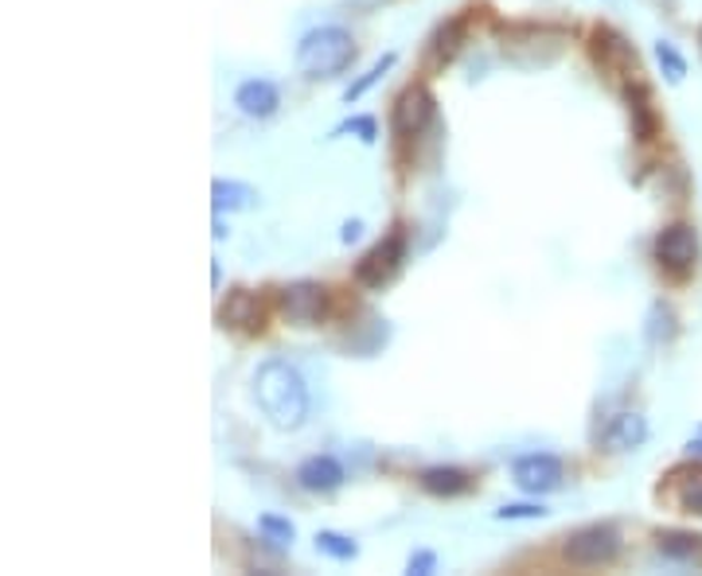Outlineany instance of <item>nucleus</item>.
<instances>
[{
    "mask_svg": "<svg viewBox=\"0 0 702 576\" xmlns=\"http://www.w3.org/2000/svg\"><path fill=\"white\" fill-rule=\"evenodd\" d=\"M254 397L265 421L281 433H297L309 421V386H304L301 371L289 366L285 358H270V363L258 366Z\"/></svg>",
    "mask_w": 702,
    "mask_h": 576,
    "instance_id": "f257e3e1",
    "label": "nucleus"
},
{
    "mask_svg": "<svg viewBox=\"0 0 702 576\" xmlns=\"http://www.w3.org/2000/svg\"><path fill=\"white\" fill-rule=\"evenodd\" d=\"M351 59H355V40H351L348 28L324 24V28H312L309 36H301L293 63L304 79H335V74L348 71Z\"/></svg>",
    "mask_w": 702,
    "mask_h": 576,
    "instance_id": "f03ea898",
    "label": "nucleus"
},
{
    "mask_svg": "<svg viewBox=\"0 0 702 576\" xmlns=\"http://www.w3.org/2000/svg\"><path fill=\"white\" fill-rule=\"evenodd\" d=\"M562 553H566L570 565H582V568L609 565V560H616V553H621V534H616V526H609V522H593V526L574 529V534L566 537V545H562Z\"/></svg>",
    "mask_w": 702,
    "mask_h": 576,
    "instance_id": "7ed1b4c3",
    "label": "nucleus"
},
{
    "mask_svg": "<svg viewBox=\"0 0 702 576\" xmlns=\"http://www.w3.org/2000/svg\"><path fill=\"white\" fill-rule=\"evenodd\" d=\"M402 261H407V234L394 230V234H387L383 242L363 253L360 265H355V281L363 289H383V284H391L399 276Z\"/></svg>",
    "mask_w": 702,
    "mask_h": 576,
    "instance_id": "20e7f679",
    "label": "nucleus"
},
{
    "mask_svg": "<svg viewBox=\"0 0 702 576\" xmlns=\"http://www.w3.org/2000/svg\"><path fill=\"white\" fill-rule=\"evenodd\" d=\"M278 309L293 327H317L328 316V289L317 281H293L278 293Z\"/></svg>",
    "mask_w": 702,
    "mask_h": 576,
    "instance_id": "39448f33",
    "label": "nucleus"
},
{
    "mask_svg": "<svg viewBox=\"0 0 702 576\" xmlns=\"http://www.w3.org/2000/svg\"><path fill=\"white\" fill-rule=\"evenodd\" d=\"M511 479L526 495H551L566 479V464L559 456H551V452H526V456H519L511 464Z\"/></svg>",
    "mask_w": 702,
    "mask_h": 576,
    "instance_id": "423d86ee",
    "label": "nucleus"
},
{
    "mask_svg": "<svg viewBox=\"0 0 702 576\" xmlns=\"http://www.w3.org/2000/svg\"><path fill=\"white\" fill-rule=\"evenodd\" d=\"M655 261H660L663 273L686 276L699 265V234L691 226H683V222L660 230V238H655Z\"/></svg>",
    "mask_w": 702,
    "mask_h": 576,
    "instance_id": "0eeeda50",
    "label": "nucleus"
},
{
    "mask_svg": "<svg viewBox=\"0 0 702 576\" xmlns=\"http://www.w3.org/2000/svg\"><path fill=\"white\" fill-rule=\"evenodd\" d=\"M433 121V98L425 87H410L399 94V102H394L391 110V133L399 144H410L414 137L425 133V125Z\"/></svg>",
    "mask_w": 702,
    "mask_h": 576,
    "instance_id": "6e6552de",
    "label": "nucleus"
},
{
    "mask_svg": "<svg viewBox=\"0 0 702 576\" xmlns=\"http://www.w3.org/2000/svg\"><path fill=\"white\" fill-rule=\"evenodd\" d=\"M660 495L671 498V503H675L683 514H699L702 518V467L699 464L675 467V472L663 479Z\"/></svg>",
    "mask_w": 702,
    "mask_h": 576,
    "instance_id": "1a4fd4ad",
    "label": "nucleus"
},
{
    "mask_svg": "<svg viewBox=\"0 0 702 576\" xmlns=\"http://www.w3.org/2000/svg\"><path fill=\"white\" fill-rule=\"evenodd\" d=\"M343 479H348V472L335 456H309L297 464V483L312 495H332L335 487H343Z\"/></svg>",
    "mask_w": 702,
    "mask_h": 576,
    "instance_id": "9d476101",
    "label": "nucleus"
},
{
    "mask_svg": "<svg viewBox=\"0 0 702 576\" xmlns=\"http://www.w3.org/2000/svg\"><path fill=\"white\" fill-rule=\"evenodd\" d=\"M234 105H239L247 118H273L281 105V94L270 79H250L234 90Z\"/></svg>",
    "mask_w": 702,
    "mask_h": 576,
    "instance_id": "9b49d317",
    "label": "nucleus"
},
{
    "mask_svg": "<svg viewBox=\"0 0 702 576\" xmlns=\"http://www.w3.org/2000/svg\"><path fill=\"white\" fill-rule=\"evenodd\" d=\"M219 320H223L227 327H239V332H262L265 327V312L262 304H258L254 293H247V289H239V293L227 296L223 312H219Z\"/></svg>",
    "mask_w": 702,
    "mask_h": 576,
    "instance_id": "f8f14e48",
    "label": "nucleus"
},
{
    "mask_svg": "<svg viewBox=\"0 0 702 576\" xmlns=\"http://www.w3.org/2000/svg\"><path fill=\"white\" fill-rule=\"evenodd\" d=\"M418 487L433 498H457V495H469L472 491V475L461 472V467L438 464V467H425V472L418 475Z\"/></svg>",
    "mask_w": 702,
    "mask_h": 576,
    "instance_id": "ddd939ff",
    "label": "nucleus"
},
{
    "mask_svg": "<svg viewBox=\"0 0 702 576\" xmlns=\"http://www.w3.org/2000/svg\"><path fill=\"white\" fill-rule=\"evenodd\" d=\"M648 441V421L640 413H621V417L609 421L605 428V448L609 452H632Z\"/></svg>",
    "mask_w": 702,
    "mask_h": 576,
    "instance_id": "4468645a",
    "label": "nucleus"
},
{
    "mask_svg": "<svg viewBox=\"0 0 702 576\" xmlns=\"http://www.w3.org/2000/svg\"><path fill=\"white\" fill-rule=\"evenodd\" d=\"M254 203H258V191L250 188V183H239V180H215L211 183V206H215V214L250 211Z\"/></svg>",
    "mask_w": 702,
    "mask_h": 576,
    "instance_id": "2eb2a0df",
    "label": "nucleus"
},
{
    "mask_svg": "<svg viewBox=\"0 0 702 576\" xmlns=\"http://www.w3.org/2000/svg\"><path fill=\"white\" fill-rule=\"evenodd\" d=\"M655 542H660L663 557H671V560H694V557H702V537L699 534H683V529H663Z\"/></svg>",
    "mask_w": 702,
    "mask_h": 576,
    "instance_id": "dca6fc26",
    "label": "nucleus"
},
{
    "mask_svg": "<svg viewBox=\"0 0 702 576\" xmlns=\"http://www.w3.org/2000/svg\"><path fill=\"white\" fill-rule=\"evenodd\" d=\"M624 98H629V113H632V137H636V141H648L655 129V113H652V102H648V90L629 87Z\"/></svg>",
    "mask_w": 702,
    "mask_h": 576,
    "instance_id": "f3484780",
    "label": "nucleus"
},
{
    "mask_svg": "<svg viewBox=\"0 0 702 576\" xmlns=\"http://www.w3.org/2000/svg\"><path fill=\"white\" fill-rule=\"evenodd\" d=\"M317 549L324 553V557H332V560H355V557H360V545H355V537L335 534V529H320Z\"/></svg>",
    "mask_w": 702,
    "mask_h": 576,
    "instance_id": "a211bd4d",
    "label": "nucleus"
},
{
    "mask_svg": "<svg viewBox=\"0 0 702 576\" xmlns=\"http://www.w3.org/2000/svg\"><path fill=\"white\" fill-rule=\"evenodd\" d=\"M655 63H660V71L668 74L671 87H679V82L686 79V59L679 55V48L671 40H655Z\"/></svg>",
    "mask_w": 702,
    "mask_h": 576,
    "instance_id": "6ab92c4d",
    "label": "nucleus"
},
{
    "mask_svg": "<svg viewBox=\"0 0 702 576\" xmlns=\"http://www.w3.org/2000/svg\"><path fill=\"white\" fill-rule=\"evenodd\" d=\"M461 40H464V20H449V24H441L438 40H433V59H438V63H449V59L461 51Z\"/></svg>",
    "mask_w": 702,
    "mask_h": 576,
    "instance_id": "aec40b11",
    "label": "nucleus"
},
{
    "mask_svg": "<svg viewBox=\"0 0 702 576\" xmlns=\"http://www.w3.org/2000/svg\"><path fill=\"white\" fill-rule=\"evenodd\" d=\"M394 63H399V55H394V51H387V55H383V59H379V63H375V67H371V71H368V74H363V79H360V82H351V87H348V90H343V102H348V105H351V102H360V98H363V94H368V90H371V87H375V82H379V79H383V74H387V71H391V67H394Z\"/></svg>",
    "mask_w": 702,
    "mask_h": 576,
    "instance_id": "412c9836",
    "label": "nucleus"
},
{
    "mask_svg": "<svg viewBox=\"0 0 702 576\" xmlns=\"http://www.w3.org/2000/svg\"><path fill=\"white\" fill-rule=\"evenodd\" d=\"M258 529H262V534L270 537V542H278V545H293V537H297L293 522L278 518V514H262V518H258Z\"/></svg>",
    "mask_w": 702,
    "mask_h": 576,
    "instance_id": "4be33fe9",
    "label": "nucleus"
},
{
    "mask_svg": "<svg viewBox=\"0 0 702 576\" xmlns=\"http://www.w3.org/2000/svg\"><path fill=\"white\" fill-rule=\"evenodd\" d=\"M546 506L543 503H503L500 511H495V518L500 522H526V518H546Z\"/></svg>",
    "mask_w": 702,
    "mask_h": 576,
    "instance_id": "5701e85b",
    "label": "nucleus"
},
{
    "mask_svg": "<svg viewBox=\"0 0 702 576\" xmlns=\"http://www.w3.org/2000/svg\"><path fill=\"white\" fill-rule=\"evenodd\" d=\"M343 133H355L363 144H375V141H379V125H375V118H351V121H343L340 129H332V137H343Z\"/></svg>",
    "mask_w": 702,
    "mask_h": 576,
    "instance_id": "b1692460",
    "label": "nucleus"
},
{
    "mask_svg": "<svg viewBox=\"0 0 702 576\" xmlns=\"http://www.w3.org/2000/svg\"><path fill=\"white\" fill-rule=\"evenodd\" d=\"M648 335H652L655 343L671 340V335H675V316H671L668 304H655V309H652V324H648Z\"/></svg>",
    "mask_w": 702,
    "mask_h": 576,
    "instance_id": "393cba45",
    "label": "nucleus"
},
{
    "mask_svg": "<svg viewBox=\"0 0 702 576\" xmlns=\"http://www.w3.org/2000/svg\"><path fill=\"white\" fill-rule=\"evenodd\" d=\"M407 568H410V573H418V576H430L433 568H438V553H433V549H418V553H410Z\"/></svg>",
    "mask_w": 702,
    "mask_h": 576,
    "instance_id": "a878e982",
    "label": "nucleus"
},
{
    "mask_svg": "<svg viewBox=\"0 0 702 576\" xmlns=\"http://www.w3.org/2000/svg\"><path fill=\"white\" fill-rule=\"evenodd\" d=\"M363 234V222H348V226H343V242H355V238H360Z\"/></svg>",
    "mask_w": 702,
    "mask_h": 576,
    "instance_id": "bb28decb",
    "label": "nucleus"
},
{
    "mask_svg": "<svg viewBox=\"0 0 702 576\" xmlns=\"http://www.w3.org/2000/svg\"><path fill=\"white\" fill-rule=\"evenodd\" d=\"M686 452H691V456H702V433H699V436H691V441H686Z\"/></svg>",
    "mask_w": 702,
    "mask_h": 576,
    "instance_id": "cd10ccee",
    "label": "nucleus"
},
{
    "mask_svg": "<svg viewBox=\"0 0 702 576\" xmlns=\"http://www.w3.org/2000/svg\"><path fill=\"white\" fill-rule=\"evenodd\" d=\"M699 43H702V28H699Z\"/></svg>",
    "mask_w": 702,
    "mask_h": 576,
    "instance_id": "c85d7f7f",
    "label": "nucleus"
}]
</instances>
